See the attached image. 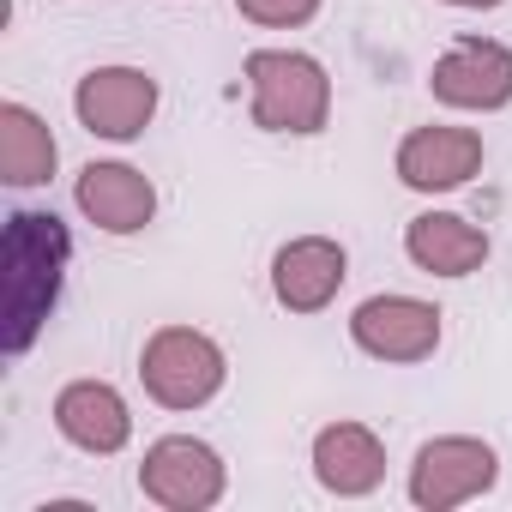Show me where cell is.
<instances>
[{
	"label": "cell",
	"instance_id": "cell-9",
	"mask_svg": "<svg viewBox=\"0 0 512 512\" xmlns=\"http://www.w3.org/2000/svg\"><path fill=\"white\" fill-rule=\"evenodd\" d=\"M482 163H488L482 133L476 127H452V121L410 127L398 139V157H392V169H398V181L410 193H452L470 175H482Z\"/></svg>",
	"mask_w": 512,
	"mask_h": 512
},
{
	"label": "cell",
	"instance_id": "cell-11",
	"mask_svg": "<svg viewBox=\"0 0 512 512\" xmlns=\"http://www.w3.org/2000/svg\"><path fill=\"white\" fill-rule=\"evenodd\" d=\"M55 428L67 446H79L91 458H115L133 440V410L109 380H67L55 392Z\"/></svg>",
	"mask_w": 512,
	"mask_h": 512
},
{
	"label": "cell",
	"instance_id": "cell-12",
	"mask_svg": "<svg viewBox=\"0 0 512 512\" xmlns=\"http://www.w3.org/2000/svg\"><path fill=\"white\" fill-rule=\"evenodd\" d=\"M73 199L85 223H97L103 235H139L157 217V187L133 163H85L73 181Z\"/></svg>",
	"mask_w": 512,
	"mask_h": 512
},
{
	"label": "cell",
	"instance_id": "cell-10",
	"mask_svg": "<svg viewBox=\"0 0 512 512\" xmlns=\"http://www.w3.org/2000/svg\"><path fill=\"white\" fill-rule=\"evenodd\" d=\"M350 278V253L332 235H296L272 253V296L290 314H326Z\"/></svg>",
	"mask_w": 512,
	"mask_h": 512
},
{
	"label": "cell",
	"instance_id": "cell-6",
	"mask_svg": "<svg viewBox=\"0 0 512 512\" xmlns=\"http://www.w3.org/2000/svg\"><path fill=\"white\" fill-rule=\"evenodd\" d=\"M157 79L145 67H91L79 85H73V115L91 139H109V145H133L145 139V127L157 121Z\"/></svg>",
	"mask_w": 512,
	"mask_h": 512
},
{
	"label": "cell",
	"instance_id": "cell-5",
	"mask_svg": "<svg viewBox=\"0 0 512 512\" xmlns=\"http://www.w3.org/2000/svg\"><path fill=\"white\" fill-rule=\"evenodd\" d=\"M500 482V458L476 434H434L410 458V506L422 512H452L464 500H482Z\"/></svg>",
	"mask_w": 512,
	"mask_h": 512
},
{
	"label": "cell",
	"instance_id": "cell-17",
	"mask_svg": "<svg viewBox=\"0 0 512 512\" xmlns=\"http://www.w3.org/2000/svg\"><path fill=\"white\" fill-rule=\"evenodd\" d=\"M446 7H464V13H494V7H506V0H446Z\"/></svg>",
	"mask_w": 512,
	"mask_h": 512
},
{
	"label": "cell",
	"instance_id": "cell-16",
	"mask_svg": "<svg viewBox=\"0 0 512 512\" xmlns=\"http://www.w3.org/2000/svg\"><path fill=\"white\" fill-rule=\"evenodd\" d=\"M235 13L247 25H266V31H296L320 13V0H235Z\"/></svg>",
	"mask_w": 512,
	"mask_h": 512
},
{
	"label": "cell",
	"instance_id": "cell-3",
	"mask_svg": "<svg viewBox=\"0 0 512 512\" xmlns=\"http://www.w3.org/2000/svg\"><path fill=\"white\" fill-rule=\"evenodd\" d=\"M139 380L163 410H205L229 380V356L199 326H157L139 350Z\"/></svg>",
	"mask_w": 512,
	"mask_h": 512
},
{
	"label": "cell",
	"instance_id": "cell-2",
	"mask_svg": "<svg viewBox=\"0 0 512 512\" xmlns=\"http://www.w3.org/2000/svg\"><path fill=\"white\" fill-rule=\"evenodd\" d=\"M247 79V115L260 133H290V139H314L332 121V79L314 55L302 49H253L241 61Z\"/></svg>",
	"mask_w": 512,
	"mask_h": 512
},
{
	"label": "cell",
	"instance_id": "cell-13",
	"mask_svg": "<svg viewBox=\"0 0 512 512\" xmlns=\"http://www.w3.org/2000/svg\"><path fill=\"white\" fill-rule=\"evenodd\" d=\"M404 253H410V266L428 272V278H470L488 266V229L458 217V211H422L404 223Z\"/></svg>",
	"mask_w": 512,
	"mask_h": 512
},
{
	"label": "cell",
	"instance_id": "cell-4",
	"mask_svg": "<svg viewBox=\"0 0 512 512\" xmlns=\"http://www.w3.org/2000/svg\"><path fill=\"white\" fill-rule=\"evenodd\" d=\"M229 488V470L211 440L199 434H163L139 458V494L163 512H211Z\"/></svg>",
	"mask_w": 512,
	"mask_h": 512
},
{
	"label": "cell",
	"instance_id": "cell-7",
	"mask_svg": "<svg viewBox=\"0 0 512 512\" xmlns=\"http://www.w3.org/2000/svg\"><path fill=\"white\" fill-rule=\"evenodd\" d=\"M440 332H446V314L422 296H368L350 314V344L374 362H392V368L428 362L440 350Z\"/></svg>",
	"mask_w": 512,
	"mask_h": 512
},
{
	"label": "cell",
	"instance_id": "cell-15",
	"mask_svg": "<svg viewBox=\"0 0 512 512\" xmlns=\"http://www.w3.org/2000/svg\"><path fill=\"white\" fill-rule=\"evenodd\" d=\"M61 145L49 133V121L31 103H0V181L7 187H43L55 181Z\"/></svg>",
	"mask_w": 512,
	"mask_h": 512
},
{
	"label": "cell",
	"instance_id": "cell-1",
	"mask_svg": "<svg viewBox=\"0 0 512 512\" xmlns=\"http://www.w3.org/2000/svg\"><path fill=\"white\" fill-rule=\"evenodd\" d=\"M73 260V235L55 211H13L0 235V272H7V356H25L49 326Z\"/></svg>",
	"mask_w": 512,
	"mask_h": 512
},
{
	"label": "cell",
	"instance_id": "cell-8",
	"mask_svg": "<svg viewBox=\"0 0 512 512\" xmlns=\"http://www.w3.org/2000/svg\"><path fill=\"white\" fill-rule=\"evenodd\" d=\"M428 91L458 115H494L512 103V49L494 37H458L428 67Z\"/></svg>",
	"mask_w": 512,
	"mask_h": 512
},
{
	"label": "cell",
	"instance_id": "cell-14",
	"mask_svg": "<svg viewBox=\"0 0 512 512\" xmlns=\"http://www.w3.org/2000/svg\"><path fill=\"white\" fill-rule=\"evenodd\" d=\"M314 482L338 500H362L386 482V440L368 422H326L314 434Z\"/></svg>",
	"mask_w": 512,
	"mask_h": 512
}]
</instances>
